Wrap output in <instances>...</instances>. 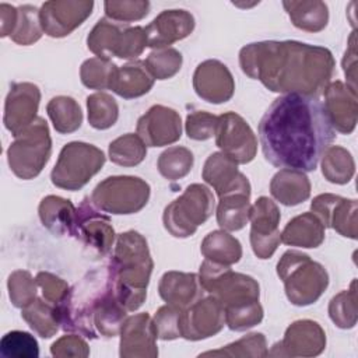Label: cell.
Wrapping results in <instances>:
<instances>
[{"mask_svg": "<svg viewBox=\"0 0 358 358\" xmlns=\"http://www.w3.org/2000/svg\"><path fill=\"white\" fill-rule=\"evenodd\" d=\"M242 71L267 90L317 98L334 73L333 53L317 45L298 41H262L239 52Z\"/></svg>", "mask_w": 358, "mask_h": 358, "instance_id": "2", "label": "cell"}, {"mask_svg": "<svg viewBox=\"0 0 358 358\" xmlns=\"http://www.w3.org/2000/svg\"><path fill=\"white\" fill-rule=\"evenodd\" d=\"M109 159L120 166H136L144 161L147 145L137 133H127L115 138L108 148Z\"/></svg>", "mask_w": 358, "mask_h": 358, "instance_id": "38", "label": "cell"}, {"mask_svg": "<svg viewBox=\"0 0 358 358\" xmlns=\"http://www.w3.org/2000/svg\"><path fill=\"white\" fill-rule=\"evenodd\" d=\"M225 310V324L234 331H245L263 320V306L259 301L227 308Z\"/></svg>", "mask_w": 358, "mask_h": 358, "instance_id": "49", "label": "cell"}, {"mask_svg": "<svg viewBox=\"0 0 358 358\" xmlns=\"http://www.w3.org/2000/svg\"><path fill=\"white\" fill-rule=\"evenodd\" d=\"M355 32L351 34L348 41V48L343 57V69L344 74L347 77V85H350L352 90H357L355 78H357V56H355Z\"/></svg>", "mask_w": 358, "mask_h": 358, "instance_id": "55", "label": "cell"}, {"mask_svg": "<svg viewBox=\"0 0 358 358\" xmlns=\"http://www.w3.org/2000/svg\"><path fill=\"white\" fill-rule=\"evenodd\" d=\"M38 213L42 225L55 236L74 235L77 208L69 199L49 194L41 200Z\"/></svg>", "mask_w": 358, "mask_h": 358, "instance_id": "26", "label": "cell"}, {"mask_svg": "<svg viewBox=\"0 0 358 358\" xmlns=\"http://www.w3.org/2000/svg\"><path fill=\"white\" fill-rule=\"evenodd\" d=\"M48 116L60 134H70L81 127L83 112L78 102L67 95L52 98L46 105Z\"/></svg>", "mask_w": 358, "mask_h": 358, "instance_id": "34", "label": "cell"}, {"mask_svg": "<svg viewBox=\"0 0 358 358\" xmlns=\"http://www.w3.org/2000/svg\"><path fill=\"white\" fill-rule=\"evenodd\" d=\"M150 7L147 0H106L103 3L106 18L124 24L144 18L150 13Z\"/></svg>", "mask_w": 358, "mask_h": 358, "instance_id": "48", "label": "cell"}, {"mask_svg": "<svg viewBox=\"0 0 358 358\" xmlns=\"http://www.w3.org/2000/svg\"><path fill=\"white\" fill-rule=\"evenodd\" d=\"M94 1L50 0L39 10L42 29L52 38H63L78 28L92 13Z\"/></svg>", "mask_w": 358, "mask_h": 358, "instance_id": "14", "label": "cell"}, {"mask_svg": "<svg viewBox=\"0 0 358 358\" xmlns=\"http://www.w3.org/2000/svg\"><path fill=\"white\" fill-rule=\"evenodd\" d=\"M326 348V333L322 326L310 319L292 322L281 341L268 351L273 357H316Z\"/></svg>", "mask_w": 358, "mask_h": 358, "instance_id": "13", "label": "cell"}, {"mask_svg": "<svg viewBox=\"0 0 358 358\" xmlns=\"http://www.w3.org/2000/svg\"><path fill=\"white\" fill-rule=\"evenodd\" d=\"M158 294L168 305L185 310L203 298L206 291L197 274L171 270L162 274L158 284Z\"/></svg>", "mask_w": 358, "mask_h": 358, "instance_id": "25", "label": "cell"}, {"mask_svg": "<svg viewBox=\"0 0 358 358\" xmlns=\"http://www.w3.org/2000/svg\"><path fill=\"white\" fill-rule=\"evenodd\" d=\"M218 124V116L204 112V110H196L186 116L185 129L189 138L196 141H204L215 136Z\"/></svg>", "mask_w": 358, "mask_h": 358, "instance_id": "51", "label": "cell"}, {"mask_svg": "<svg viewBox=\"0 0 358 358\" xmlns=\"http://www.w3.org/2000/svg\"><path fill=\"white\" fill-rule=\"evenodd\" d=\"M225 326V310L211 295L203 296L182 312V337L199 341L220 333Z\"/></svg>", "mask_w": 358, "mask_h": 358, "instance_id": "16", "label": "cell"}, {"mask_svg": "<svg viewBox=\"0 0 358 358\" xmlns=\"http://www.w3.org/2000/svg\"><path fill=\"white\" fill-rule=\"evenodd\" d=\"M109 267L117 299L127 312L137 310L147 298V287L154 268L147 239L133 229L119 234Z\"/></svg>", "mask_w": 358, "mask_h": 358, "instance_id": "3", "label": "cell"}, {"mask_svg": "<svg viewBox=\"0 0 358 358\" xmlns=\"http://www.w3.org/2000/svg\"><path fill=\"white\" fill-rule=\"evenodd\" d=\"M38 287L42 291V296L45 301L50 302L52 305L57 306L63 298L67 295L69 292V284L57 277L56 274H52L49 271H39L35 277Z\"/></svg>", "mask_w": 358, "mask_h": 358, "instance_id": "53", "label": "cell"}, {"mask_svg": "<svg viewBox=\"0 0 358 358\" xmlns=\"http://www.w3.org/2000/svg\"><path fill=\"white\" fill-rule=\"evenodd\" d=\"M150 185L137 176H109L91 193L94 206L108 214H134L143 210L150 199Z\"/></svg>", "mask_w": 358, "mask_h": 358, "instance_id": "10", "label": "cell"}, {"mask_svg": "<svg viewBox=\"0 0 358 358\" xmlns=\"http://www.w3.org/2000/svg\"><path fill=\"white\" fill-rule=\"evenodd\" d=\"M52 154V138L49 126L43 117H36L22 133L14 137L7 150V161L11 172L22 179L36 178Z\"/></svg>", "mask_w": 358, "mask_h": 358, "instance_id": "7", "label": "cell"}, {"mask_svg": "<svg viewBox=\"0 0 358 358\" xmlns=\"http://www.w3.org/2000/svg\"><path fill=\"white\" fill-rule=\"evenodd\" d=\"M127 317V309L116 296L115 288L102 299L94 315V326L103 337H115L120 333Z\"/></svg>", "mask_w": 358, "mask_h": 358, "instance_id": "37", "label": "cell"}, {"mask_svg": "<svg viewBox=\"0 0 358 358\" xmlns=\"http://www.w3.org/2000/svg\"><path fill=\"white\" fill-rule=\"evenodd\" d=\"M123 28L124 27L112 22L109 18H101L87 36L88 49L96 57L110 59L116 56Z\"/></svg>", "mask_w": 358, "mask_h": 358, "instance_id": "36", "label": "cell"}, {"mask_svg": "<svg viewBox=\"0 0 358 358\" xmlns=\"http://www.w3.org/2000/svg\"><path fill=\"white\" fill-rule=\"evenodd\" d=\"M194 92L206 102H228L235 92V81L229 69L217 59L201 62L193 73Z\"/></svg>", "mask_w": 358, "mask_h": 358, "instance_id": "21", "label": "cell"}, {"mask_svg": "<svg viewBox=\"0 0 358 358\" xmlns=\"http://www.w3.org/2000/svg\"><path fill=\"white\" fill-rule=\"evenodd\" d=\"M117 66L110 59L91 57L80 67L81 83L90 90H109L113 71Z\"/></svg>", "mask_w": 358, "mask_h": 358, "instance_id": "45", "label": "cell"}, {"mask_svg": "<svg viewBox=\"0 0 358 358\" xmlns=\"http://www.w3.org/2000/svg\"><path fill=\"white\" fill-rule=\"evenodd\" d=\"M147 48V36L143 27H124L116 56L123 60L136 59Z\"/></svg>", "mask_w": 358, "mask_h": 358, "instance_id": "52", "label": "cell"}, {"mask_svg": "<svg viewBox=\"0 0 358 358\" xmlns=\"http://www.w3.org/2000/svg\"><path fill=\"white\" fill-rule=\"evenodd\" d=\"M8 296L15 308L22 309L36 299V280L32 278L28 270H15L8 275L7 280Z\"/></svg>", "mask_w": 358, "mask_h": 358, "instance_id": "47", "label": "cell"}, {"mask_svg": "<svg viewBox=\"0 0 358 358\" xmlns=\"http://www.w3.org/2000/svg\"><path fill=\"white\" fill-rule=\"evenodd\" d=\"M88 123L96 130L112 127L119 117V106L115 98L106 92H95L87 96Z\"/></svg>", "mask_w": 358, "mask_h": 358, "instance_id": "39", "label": "cell"}, {"mask_svg": "<svg viewBox=\"0 0 358 358\" xmlns=\"http://www.w3.org/2000/svg\"><path fill=\"white\" fill-rule=\"evenodd\" d=\"M324 241V227L313 213H302L284 227L281 242L288 246L319 248Z\"/></svg>", "mask_w": 358, "mask_h": 358, "instance_id": "29", "label": "cell"}, {"mask_svg": "<svg viewBox=\"0 0 358 358\" xmlns=\"http://www.w3.org/2000/svg\"><path fill=\"white\" fill-rule=\"evenodd\" d=\"M136 133L147 147L173 144L182 136L180 115L172 108L154 105L137 120Z\"/></svg>", "mask_w": 358, "mask_h": 358, "instance_id": "19", "label": "cell"}, {"mask_svg": "<svg viewBox=\"0 0 358 358\" xmlns=\"http://www.w3.org/2000/svg\"><path fill=\"white\" fill-rule=\"evenodd\" d=\"M182 312L183 310L168 303L155 312L152 323L159 340L166 341L182 337Z\"/></svg>", "mask_w": 358, "mask_h": 358, "instance_id": "50", "label": "cell"}, {"mask_svg": "<svg viewBox=\"0 0 358 358\" xmlns=\"http://www.w3.org/2000/svg\"><path fill=\"white\" fill-rule=\"evenodd\" d=\"M310 210L324 228H333L341 236L357 239V200L323 193L312 200Z\"/></svg>", "mask_w": 358, "mask_h": 358, "instance_id": "17", "label": "cell"}, {"mask_svg": "<svg viewBox=\"0 0 358 358\" xmlns=\"http://www.w3.org/2000/svg\"><path fill=\"white\" fill-rule=\"evenodd\" d=\"M329 316L340 329H352L357 324V281L352 280L348 289L334 295L329 302Z\"/></svg>", "mask_w": 358, "mask_h": 358, "instance_id": "40", "label": "cell"}, {"mask_svg": "<svg viewBox=\"0 0 358 358\" xmlns=\"http://www.w3.org/2000/svg\"><path fill=\"white\" fill-rule=\"evenodd\" d=\"M119 355L122 358H155L158 357L157 333L151 316L147 312L127 316L120 329Z\"/></svg>", "mask_w": 358, "mask_h": 358, "instance_id": "20", "label": "cell"}, {"mask_svg": "<svg viewBox=\"0 0 358 358\" xmlns=\"http://www.w3.org/2000/svg\"><path fill=\"white\" fill-rule=\"evenodd\" d=\"M193 162L194 157L189 148L173 145L161 152L157 161V168L165 179L178 180L192 171Z\"/></svg>", "mask_w": 358, "mask_h": 358, "instance_id": "41", "label": "cell"}, {"mask_svg": "<svg viewBox=\"0 0 358 358\" xmlns=\"http://www.w3.org/2000/svg\"><path fill=\"white\" fill-rule=\"evenodd\" d=\"M103 213V211H102ZM90 197L84 199L77 208L74 235L85 246L105 256L110 252L115 242V229L108 215L102 214Z\"/></svg>", "mask_w": 358, "mask_h": 358, "instance_id": "15", "label": "cell"}, {"mask_svg": "<svg viewBox=\"0 0 358 358\" xmlns=\"http://www.w3.org/2000/svg\"><path fill=\"white\" fill-rule=\"evenodd\" d=\"M152 85L154 78L148 73L144 62L133 60L115 69L109 90L124 99H133L145 95Z\"/></svg>", "mask_w": 358, "mask_h": 358, "instance_id": "27", "label": "cell"}, {"mask_svg": "<svg viewBox=\"0 0 358 358\" xmlns=\"http://www.w3.org/2000/svg\"><path fill=\"white\" fill-rule=\"evenodd\" d=\"M41 102V91L32 83H14L6 96L3 123L13 137L31 126Z\"/></svg>", "mask_w": 358, "mask_h": 358, "instance_id": "18", "label": "cell"}, {"mask_svg": "<svg viewBox=\"0 0 358 358\" xmlns=\"http://www.w3.org/2000/svg\"><path fill=\"white\" fill-rule=\"evenodd\" d=\"M0 354L6 358H38L39 345L31 333L13 330L1 337Z\"/></svg>", "mask_w": 358, "mask_h": 358, "instance_id": "46", "label": "cell"}, {"mask_svg": "<svg viewBox=\"0 0 358 358\" xmlns=\"http://www.w3.org/2000/svg\"><path fill=\"white\" fill-rule=\"evenodd\" d=\"M285 8L291 22L298 29L306 32H320L329 22V8L320 0H284Z\"/></svg>", "mask_w": 358, "mask_h": 358, "instance_id": "30", "label": "cell"}, {"mask_svg": "<svg viewBox=\"0 0 358 358\" xmlns=\"http://www.w3.org/2000/svg\"><path fill=\"white\" fill-rule=\"evenodd\" d=\"M201 178L218 197L231 193L250 194L249 179L238 169V164L224 152H213L204 162Z\"/></svg>", "mask_w": 358, "mask_h": 358, "instance_id": "23", "label": "cell"}, {"mask_svg": "<svg viewBox=\"0 0 358 358\" xmlns=\"http://www.w3.org/2000/svg\"><path fill=\"white\" fill-rule=\"evenodd\" d=\"M270 193L284 206H298L309 199L310 182L302 171L282 168L271 178Z\"/></svg>", "mask_w": 358, "mask_h": 358, "instance_id": "28", "label": "cell"}, {"mask_svg": "<svg viewBox=\"0 0 358 358\" xmlns=\"http://www.w3.org/2000/svg\"><path fill=\"white\" fill-rule=\"evenodd\" d=\"M324 94V110L338 133L351 134L357 126V90L336 80L327 84Z\"/></svg>", "mask_w": 358, "mask_h": 358, "instance_id": "24", "label": "cell"}, {"mask_svg": "<svg viewBox=\"0 0 358 358\" xmlns=\"http://www.w3.org/2000/svg\"><path fill=\"white\" fill-rule=\"evenodd\" d=\"M113 288L115 280L110 267L87 273L56 306L60 327L64 331H76L88 338H96L94 315L98 305Z\"/></svg>", "mask_w": 358, "mask_h": 358, "instance_id": "4", "label": "cell"}, {"mask_svg": "<svg viewBox=\"0 0 358 358\" xmlns=\"http://www.w3.org/2000/svg\"><path fill=\"white\" fill-rule=\"evenodd\" d=\"M257 130L266 161L277 168L302 172L316 169L336 137L323 103L299 94L275 98Z\"/></svg>", "mask_w": 358, "mask_h": 358, "instance_id": "1", "label": "cell"}, {"mask_svg": "<svg viewBox=\"0 0 358 358\" xmlns=\"http://www.w3.org/2000/svg\"><path fill=\"white\" fill-rule=\"evenodd\" d=\"M277 274L288 301L295 306L315 303L329 285L326 268L306 253L287 250L277 263Z\"/></svg>", "mask_w": 358, "mask_h": 358, "instance_id": "5", "label": "cell"}, {"mask_svg": "<svg viewBox=\"0 0 358 358\" xmlns=\"http://www.w3.org/2000/svg\"><path fill=\"white\" fill-rule=\"evenodd\" d=\"M214 206L211 190L206 185L192 183L165 207L162 214L164 227L175 238L192 236L199 225L213 215Z\"/></svg>", "mask_w": 358, "mask_h": 358, "instance_id": "8", "label": "cell"}, {"mask_svg": "<svg viewBox=\"0 0 358 358\" xmlns=\"http://www.w3.org/2000/svg\"><path fill=\"white\" fill-rule=\"evenodd\" d=\"M106 157L102 150L84 141L67 143L59 154L57 162L50 172L52 183L64 190H80L105 165Z\"/></svg>", "mask_w": 358, "mask_h": 358, "instance_id": "9", "label": "cell"}, {"mask_svg": "<svg viewBox=\"0 0 358 358\" xmlns=\"http://www.w3.org/2000/svg\"><path fill=\"white\" fill-rule=\"evenodd\" d=\"M200 252L206 259L211 262L231 266L241 260L242 245L227 231L217 229L204 236L200 245Z\"/></svg>", "mask_w": 358, "mask_h": 358, "instance_id": "31", "label": "cell"}, {"mask_svg": "<svg viewBox=\"0 0 358 358\" xmlns=\"http://www.w3.org/2000/svg\"><path fill=\"white\" fill-rule=\"evenodd\" d=\"M50 354L56 358H85L90 355V347L81 336L67 334L50 345Z\"/></svg>", "mask_w": 358, "mask_h": 358, "instance_id": "54", "label": "cell"}, {"mask_svg": "<svg viewBox=\"0 0 358 358\" xmlns=\"http://www.w3.org/2000/svg\"><path fill=\"white\" fill-rule=\"evenodd\" d=\"M18 20V8L7 4L0 3V36H10L17 25Z\"/></svg>", "mask_w": 358, "mask_h": 358, "instance_id": "56", "label": "cell"}, {"mask_svg": "<svg viewBox=\"0 0 358 358\" xmlns=\"http://www.w3.org/2000/svg\"><path fill=\"white\" fill-rule=\"evenodd\" d=\"M194 17L180 8L164 10L145 28L147 46L152 49L169 48V45L185 39L194 29Z\"/></svg>", "mask_w": 358, "mask_h": 358, "instance_id": "22", "label": "cell"}, {"mask_svg": "<svg viewBox=\"0 0 358 358\" xmlns=\"http://www.w3.org/2000/svg\"><path fill=\"white\" fill-rule=\"evenodd\" d=\"M215 144L236 164H249L257 152V138L248 122L235 112L218 116Z\"/></svg>", "mask_w": 358, "mask_h": 358, "instance_id": "11", "label": "cell"}, {"mask_svg": "<svg viewBox=\"0 0 358 358\" xmlns=\"http://www.w3.org/2000/svg\"><path fill=\"white\" fill-rule=\"evenodd\" d=\"M21 316L42 338L53 337L60 327L57 308L43 298H36L29 305L24 306Z\"/></svg>", "mask_w": 358, "mask_h": 358, "instance_id": "33", "label": "cell"}, {"mask_svg": "<svg viewBox=\"0 0 358 358\" xmlns=\"http://www.w3.org/2000/svg\"><path fill=\"white\" fill-rule=\"evenodd\" d=\"M18 8V20L11 41L21 46H28L41 39L43 29L41 25L39 10L31 4H22Z\"/></svg>", "mask_w": 358, "mask_h": 358, "instance_id": "43", "label": "cell"}, {"mask_svg": "<svg viewBox=\"0 0 358 358\" xmlns=\"http://www.w3.org/2000/svg\"><path fill=\"white\" fill-rule=\"evenodd\" d=\"M197 275L204 291L224 309L256 302L260 298L259 282L248 274L234 271L229 266L206 259Z\"/></svg>", "mask_w": 358, "mask_h": 358, "instance_id": "6", "label": "cell"}, {"mask_svg": "<svg viewBox=\"0 0 358 358\" xmlns=\"http://www.w3.org/2000/svg\"><path fill=\"white\" fill-rule=\"evenodd\" d=\"M280 208L268 197L260 196L250 207V245L259 259H270L281 242Z\"/></svg>", "mask_w": 358, "mask_h": 358, "instance_id": "12", "label": "cell"}, {"mask_svg": "<svg viewBox=\"0 0 358 358\" xmlns=\"http://www.w3.org/2000/svg\"><path fill=\"white\" fill-rule=\"evenodd\" d=\"M182 63V53L175 48L154 49L144 60V64L154 80L172 78L176 73H179Z\"/></svg>", "mask_w": 358, "mask_h": 358, "instance_id": "44", "label": "cell"}, {"mask_svg": "<svg viewBox=\"0 0 358 358\" xmlns=\"http://www.w3.org/2000/svg\"><path fill=\"white\" fill-rule=\"evenodd\" d=\"M322 173L330 183L345 185L355 173L351 152L341 145H330L322 155Z\"/></svg>", "mask_w": 358, "mask_h": 358, "instance_id": "35", "label": "cell"}, {"mask_svg": "<svg viewBox=\"0 0 358 358\" xmlns=\"http://www.w3.org/2000/svg\"><path fill=\"white\" fill-rule=\"evenodd\" d=\"M250 194L231 193L220 197L217 206V222L224 231H239L249 221Z\"/></svg>", "mask_w": 358, "mask_h": 358, "instance_id": "32", "label": "cell"}, {"mask_svg": "<svg viewBox=\"0 0 358 358\" xmlns=\"http://www.w3.org/2000/svg\"><path fill=\"white\" fill-rule=\"evenodd\" d=\"M203 357H235V358H264L268 355L266 337L262 333H250L242 338L214 351L200 354Z\"/></svg>", "mask_w": 358, "mask_h": 358, "instance_id": "42", "label": "cell"}]
</instances>
